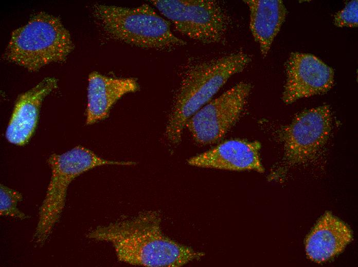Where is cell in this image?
Here are the masks:
<instances>
[{
  "mask_svg": "<svg viewBox=\"0 0 358 267\" xmlns=\"http://www.w3.org/2000/svg\"><path fill=\"white\" fill-rule=\"evenodd\" d=\"M57 87V80L47 77L19 96L6 131L9 142L17 146L28 142L37 127L43 100Z\"/></svg>",
  "mask_w": 358,
  "mask_h": 267,
  "instance_id": "8fae6325",
  "label": "cell"
},
{
  "mask_svg": "<svg viewBox=\"0 0 358 267\" xmlns=\"http://www.w3.org/2000/svg\"><path fill=\"white\" fill-rule=\"evenodd\" d=\"M139 89L134 78H112L96 71L91 72L88 79L86 124L92 125L106 119L117 101Z\"/></svg>",
  "mask_w": 358,
  "mask_h": 267,
  "instance_id": "7c38bea8",
  "label": "cell"
},
{
  "mask_svg": "<svg viewBox=\"0 0 358 267\" xmlns=\"http://www.w3.org/2000/svg\"><path fill=\"white\" fill-rule=\"evenodd\" d=\"M250 12L249 28L263 58L267 55L287 13L280 0H245Z\"/></svg>",
  "mask_w": 358,
  "mask_h": 267,
  "instance_id": "5bb4252c",
  "label": "cell"
},
{
  "mask_svg": "<svg viewBox=\"0 0 358 267\" xmlns=\"http://www.w3.org/2000/svg\"><path fill=\"white\" fill-rule=\"evenodd\" d=\"M352 240L349 226L329 212L318 220L305 240V250L310 259L320 263L342 253Z\"/></svg>",
  "mask_w": 358,
  "mask_h": 267,
  "instance_id": "4fadbf2b",
  "label": "cell"
},
{
  "mask_svg": "<svg viewBox=\"0 0 358 267\" xmlns=\"http://www.w3.org/2000/svg\"><path fill=\"white\" fill-rule=\"evenodd\" d=\"M251 61L249 55L238 51L190 65L183 77L168 117L165 132L168 141L178 145L188 120Z\"/></svg>",
  "mask_w": 358,
  "mask_h": 267,
  "instance_id": "7a4b0ae2",
  "label": "cell"
},
{
  "mask_svg": "<svg viewBox=\"0 0 358 267\" xmlns=\"http://www.w3.org/2000/svg\"><path fill=\"white\" fill-rule=\"evenodd\" d=\"M181 34L202 44H226L230 17L214 0H152Z\"/></svg>",
  "mask_w": 358,
  "mask_h": 267,
  "instance_id": "8992f818",
  "label": "cell"
},
{
  "mask_svg": "<svg viewBox=\"0 0 358 267\" xmlns=\"http://www.w3.org/2000/svg\"><path fill=\"white\" fill-rule=\"evenodd\" d=\"M93 14L105 34L127 44L170 51L187 43L173 33L169 21L147 4L135 7L97 4Z\"/></svg>",
  "mask_w": 358,
  "mask_h": 267,
  "instance_id": "3957f363",
  "label": "cell"
},
{
  "mask_svg": "<svg viewBox=\"0 0 358 267\" xmlns=\"http://www.w3.org/2000/svg\"><path fill=\"white\" fill-rule=\"evenodd\" d=\"M257 141L235 139L227 140L214 148L190 158L192 166L228 170H254L262 173L260 150Z\"/></svg>",
  "mask_w": 358,
  "mask_h": 267,
  "instance_id": "30bf717a",
  "label": "cell"
},
{
  "mask_svg": "<svg viewBox=\"0 0 358 267\" xmlns=\"http://www.w3.org/2000/svg\"><path fill=\"white\" fill-rule=\"evenodd\" d=\"M334 24L339 27H357L358 26V1L348 3L344 8L334 16Z\"/></svg>",
  "mask_w": 358,
  "mask_h": 267,
  "instance_id": "2e32d148",
  "label": "cell"
},
{
  "mask_svg": "<svg viewBox=\"0 0 358 267\" xmlns=\"http://www.w3.org/2000/svg\"><path fill=\"white\" fill-rule=\"evenodd\" d=\"M285 70L287 79L282 100L287 104L326 93L334 84L333 69L311 54L291 53Z\"/></svg>",
  "mask_w": 358,
  "mask_h": 267,
  "instance_id": "9c48e42d",
  "label": "cell"
},
{
  "mask_svg": "<svg viewBox=\"0 0 358 267\" xmlns=\"http://www.w3.org/2000/svg\"><path fill=\"white\" fill-rule=\"evenodd\" d=\"M0 193L1 216L11 217L21 220L30 217L17 207L18 203L23 199V195L21 193L1 184Z\"/></svg>",
  "mask_w": 358,
  "mask_h": 267,
  "instance_id": "9a60e30c",
  "label": "cell"
},
{
  "mask_svg": "<svg viewBox=\"0 0 358 267\" xmlns=\"http://www.w3.org/2000/svg\"><path fill=\"white\" fill-rule=\"evenodd\" d=\"M74 47L70 34L61 20L40 12L13 31L4 58L37 71L50 63L64 62Z\"/></svg>",
  "mask_w": 358,
  "mask_h": 267,
  "instance_id": "277c9868",
  "label": "cell"
},
{
  "mask_svg": "<svg viewBox=\"0 0 358 267\" xmlns=\"http://www.w3.org/2000/svg\"><path fill=\"white\" fill-rule=\"evenodd\" d=\"M251 90L250 83L240 82L193 114L185 125L193 140L201 145L221 140L241 117Z\"/></svg>",
  "mask_w": 358,
  "mask_h": 267,
  "instance_id": "52a82bcc",
  "label": "cell"
},
{
  "mask_svg": "<svg viewBox=\"0 0 358 267\" xmlns=\"http://www.w3.org/2000/svg\"><path fill=\"white\" fill-rule=\"evenodd\" d=\"M47 162L51 175L39 209L38 221L33 236L34 242L39 245L45 243L59 220L65 207L68 187L76 178L98 166H131L137 164L134 161L106 160L82 146H77L61 154H51Z\"/></svg>",
  "mask_w": 358,
  "mask_h": 267,
  "instance_id": "5b68a950",
  "label": "cell"
},
{
  "mask_svg": "<svg viewBox=\"0 0 358 267\" xmlns=\"http://www.w3.org/2000/svg\"><path fill=\"white\" fill-rule=\"evenodd\" d=\"M332 123L329 105H321L298 114L285 129L284 163L289 166L308 162L327 142Z\"/></svg>",
  "mask_w": 358,
  "mask_h": 267,
  "instance_id": "ba28073f",
  "label": "cell"
},
{
  "mask_svg": "<svg viewBox=\"0 0 358 267\" xmlns=\"http://www.w3.org/2000/svg\"><path fill=\"white\" fill-rule=\"evenodd\" d=\"M156 211H146L126 219L99 226L87 235L110 242L118 260L146 267H180L205 255L165 236Z\"/></svg>",
  "mask_w": 358,
  "mask_h": 267,
  "instance_id": "6da1fadb",
  "label": "cell"
}]
</instances>
